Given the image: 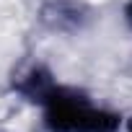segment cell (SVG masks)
Returning <instances> with one entry per match:
<instances>
[{"instance_id":"6","label":"cell","mask_w":132,"mask_h":132,"mask_svg":"<svg viewBox=\"0 0 132 132\" xmlns=\"http://www.w3.org/2000/svg\"><path fill=\"white\" fill-rule=\"evenodd\" d=\"M0 132H8V129H0Z\"/></svg>"},{"instance_id":"1","label":"cell","mask_w":132,"mask_h":132,"mask_svg":"<svg viewBox=\"0 0 132 132\" xmlns=\"http://www.w3.org/2000/svg\"><path fill=\"white\" fill-rule=\"evenodd\" d=\"M44 132H119L122 114L91 101L88 93L73 86H57L39 106Z\"/></svg>"},{"instance_id":"3","label":"cell","mask_w":132,"mask_h":132,"mask_svg":"<svg viewBox=\"0 0 132 132\" xmlns=\"http://www.w3.org/2000/svg\"><path fill=\"white\" fill-rule=\"evenodd\" d=\"M57 86L60 80L54 78V73L39 60H29L18 65L11 75V93L31 106H42Z\"/></svg>"},{"instance_id":"5","label":"cell","mask_w":132,"mask_h":132,"mask_svg":"<svg viewBox=\"0 0 132 132\" xmlns=\"http://www.w3.org/2000/svg\"><path fill=\"white\" fill-rule=\"evenodd\" d=\"M124 129H127V132H132V117H129V119L124 122Z\"/></svg>"},{"instance_id":"2","label":"cell","mask_w":132,"mask_h":132,"mask_svg":"<svg viewBox=\"0 0 132 132\" xmlns=\"http://www.w3.org/2000/svg\"><path fill=\"white\" fill-rule=\"evenodd\" d=\"M93 11L83 0H44L39 5V23L49 34H80L88 29Z\"/></svg>"},{"instance_id":"4","label":"cell","mask_w":132,"mask_h":132,"mask_svg":"<svg viewBox=\"0 0 132 132\" xmlns=\"http://www.w3.org/2000/svg\"><path fill=\"white\" fill-rule=\"evenodd\" d=\"M124 21H127L129 29H132V0H127V3H124Z\"/></svg>"}]
</instances>
